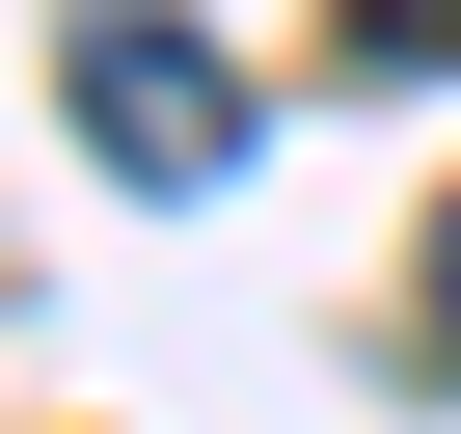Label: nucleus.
Returning a JSON list of instances; mask_svg holds the SVG:
<instances>
[{"instance_id": "nucleus-1", "label": "nucleus", "mask_w": 461, "mask_h": 434, "mask_svg": "<svg viewBox=\"0 0 461 434\" xmlns=\"http://www.w3.org/2000/svg\"><path fill=\"white\" fill-rule=\"evenodd\" d=\"M82 136L136 163V190H217V163H245V82H217V28H190V0H82Z\"/></svg>"}, {"instance_id": "nucleus-2", "label": "nucleus", "mask_w": 461, "mask_h": 434, "mask_svg": "<svg viewBox=\"0 0 461 434\" xmlns=\"http://www.w3.org/2000/svg\"><path fill=\"white\" fill-rule=\"evenodd\" d=\"M353 55H407V82H461V0H353Z\"/></svg>"}, {"instance_id": "nucleus-3", "label": "nucleus", "mask_w": 461, "mask_h": 434, "mask_svg": "<svg viewBox=\"0 0 461 434\" xmlns=\"http://www.w3.org/2000/svg\"><path fill=\"white\" fill-rule=\"evenodd\" d=\"M434 353H461V217H434Z\"/></svg>"}]
</instances>
